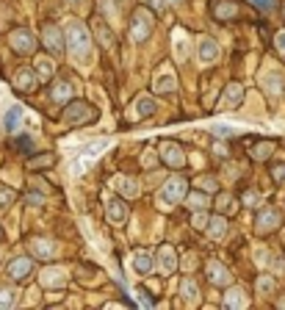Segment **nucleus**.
<instances>
[{
  "instance_id": "f257e3e1",
  "label": "nucleus",
  "mask_w": 285,
  "mask_h": 310,
  "mask_svg": "<svg viewBox=\"0 0 285 310\" xmlns=\"http://www.w3.org/2000/svg\"><path fill=\"white\" fill-rule=\"evenodd\" d=\"M66 44H70V56L78 64H92V36L80 22H66Z\"/></svg>"
},
{
  "instance_id": "f03ea898",
  "label": "nucleus",
  "mask_w": 285,
  "mask_h": 310,
  "mask_svg": "<svg viewBox=\"0 0 285 310\" xmlns=\"http://www.w3.org/2000/svg\"><path fill=\"white\" fill-rule=\"evenodd\" d=\"M150 34H152V17H150V12L138 8V12L133 14V20H130V39L136 44H142V42H147Z\"/></svg>"
},
{
  "instance_id": "7ed1b4c3",
  "label": "nucleus",
  "mask_w": 285,
  "mask_h": 310,
  "mask_svg": "<svg viewBox=\"0 0 285 310\" xmlns=\"http://www.w3.org/2000/svg\"><path fill=\"white\" fill-rule=\"evenodd\" d=\"M183 194H186V180L183 178H169L166 186L158 191V200L164 205H174V202H180Z\"/></svg>"
},
{
  "instance_id": "20e7f679",
  "label": "nucleus",
  "mask_w": 285,
  "mask_h": 310,
  "mask_svg": "<svg viewBox=\"0 0 285 310\" xmlns=\"http://www.w3.org/2000/svg\"><path fill=\"white\" fill-rule=\"evenodd\" d=\"M12 48L17 50V53H34V48H36V39H34V34H30L28 28H17L12 34Z\"/></svg>"
},
{
  "instance_id": "39448f33",
  "label": "nucleus",
  "mask_w": 285,
  "mask_h": 310,
  "mask_svg": "<svg viewBox=\"0 0 285 310\" xmlns=\"http://www.w3.org/2000/svg\"><path fill=\"white\" fill-rule=\"evenodd\" d=\"M196 56H200L202 64H214V61L219 58V44H216L214 39H208V36H202L200 44H196Z\"/></svg>"
},
{
  "instance_id": "423d86ee",
  "label": "nucleus",
  "mask_w": 285,
  "mask_h": 310,
  "mask_svg": "<svg viewBox=\"0 0 285 310\" xmlns=\"http://www.w3.org/2000/svg\"><path fill=\"white\" fill-rule=\"evenodd\" d=\"M30 272H34V260L30 258H14L8 263V277H14V280H25V277H30Z\"/></svg>"
},
{
  "instance_id": "0eeeda50",
  "label": "nucleus",
  "mask_w": 285,
  "mask_h": 310,
  "mask_svg": "<svg viewBox=\"0 0 285 310\" xmlns=\"http://www.w3.org/2000/svg\"><path fill=\"white\" fill-rule=\"evenodd\" d=\"M92 116H94V111H92L86 102H72L70 108H66V120L72 122V125H80V122H89Z\"/></svg>"
},
{
  "instance_id": "6e6552de",
  "label": "nucleus",
  "mask_w": 285,
  "mask_h": 310,
  "mask_svg": "<svg viewBox=\"0 0 285 310\" xmlns=\"http://www.w3.org/2000/svg\"><path fill=\"white\" fill-rule=\"evenodd\" d=\"M44 44L50 48V53L61 56V50H64V39H61V30L56 28V25H44Z\"/></svg>"
},
{
  "instance_id": "1a4fd4ad",
  "label": "nucleus",
  "mask_w": 285,
  "mask_h": 310,
  "mask_svg": "<svg viewBox=\"0 0 285 310\" xmlns=\"http://www.w3.org/2000/svg\"><path fill=\"white\" fill-rule=\"evenodd\" d=\"M152 114H155V102L150 100V97H142V100L133 102L130 120H147V116H152Z\"/></svg>"
},
{
  "instance_id": "9d476101",
  "label": "nucleus",
  "mask_w": 285,
  "mask_h": 310,
  "mask_svg": "<svg viewBox=\"0 0 285 310\" xmlns=\"http://www.w3.org/2000/svg\"><path fill=\"white\" fill-rule=\"evenodd\" d=\"M277 224H280V210L277 208H268V210H263V214L258 216V230H260V232L274 230Z\"/></svg>"
},
{
  "instance_id": "9b49d317",
  "label": "nucleus",
  "mask_w": 285,
  "mask_h": 310,
  "mask_svg": "<svg viewBox=\"0 0 285 310\" xmlns=\"http://www.w3.org/2000/svg\"><path fill=\"white\" fill-rule=\"evenodd\" d=\"M106 214H108V219H111L114 224H119V222H125L128 210H125V205H122V200H119V197H111V200H108V205H106Z\"/></svg>"
},
{
  "instance_id": "f8f14e48",
  "label": "nucleus",
  "mask_w": 285,
  "mask_h": 310,
  "mask_svg": "<svg viewBox=\"0 0 285 310\" xmlns=\"http://www.w3.org/2000/svg\"><path fill=\"white\" fill-rule=\"evenodd\" d=\"M160 155H164V161L169 164V166H180V164L186 161L183 158V150L180 147H174V144H160Z\"/></svg>"
},
{
  "instance_id": "ddd939ff",
  "label": "nucleus",
  "mask_w": 285,
  "mask_h": 310,
  "mask_svg": "<svg viewBox=\"0 0 285 310\" xmlns=\"http://www.w3.org/2000/svg\"><path fill=\"white\" fill-rule=\"evenodd\" d=\"M208 277L216 282V286H227V282H230V272H224L222 263H216V260L208 263Z\"/></svg>"
},
{
  "instance_id": "4468645a",
  "label": "nucleus",
  "mask_w": 285,
  "mask_h": 310,
  "mask_svg": "<svg viewBox=\"0 0 285 310\" xmlns=\"http://www.w3.org/2000/svg\"><path fill=\"white\" fill-rule=\"evenodd\" d=\"M232 14H236V3H232V0H216L214 3V17L216 20L232 17Z\"/></svg>"
},
{
  "instance_id": "2eb2a0df",
  "label": "nucleus",
  "mask_w": 285,
  "mask_h": 310,
  "mask_svg": "<svg viewBox=\"0 0 285 310\" xmlns=\"http://www.w3.org/2000/svg\"><path fill=\"white\" fill-rule=\"evenodd\" d=\"M133 268H136L142 277H147L150 272H152V258L144 255V252H138V255H133Z\"/></svg>"
},
{
  "instance_id": "dca6fc26",
  "label": "nucleus",
  "mask_w": 285,
  "mask_h": 310,
  "mask_svg": "<svg viewBox=\"0 0 285 310\" xmlns=\"http://www.w3.org/2000/svg\"><path fill=\"white\" fill-rule=\"evenodd\" d=\"M50 97H53L56 102H66L72 97V86L66 84V80H58V84L53 86V94H50Z\"/></svg>"
},
{
  "instance_id": "f3484780",
  "label": "nucleus",
  "mask_w": 285,
  "mask_h": 310,
  "mask_svg": "<svg viewBox=\"0 0 285 310\" xmlns=\"http://www.w3.org/2000/svg\"><path fill=\"white\" fill-rule=\"evenodd\" d=\"M20 122H22V108L12 106V108H8V114H6V122H3V125H6V130H17Z\"/></svg>"
},
{
  "instance_id": "a211bd4d",
  "label": "nucleus",
  "mask_w": 285,
  "mask_h": 310,
  "mask_svg": "<svg viewBox=\"0 0 285 310\" xmlns=\"http://www.w3.org/2000/svg\"><path fill=\"white\" fill-rule=\"evenodd\" d=\"M155 92H160V94H169V92H174V78L169 75H160V78H155Z\"/></svg>"
},
{
  "instance_id": "6ab92c4d",
  "label": "nucleus",
  "mask_w": 285,
  "mask_h": 310,
  "mask_svg": "<svg viewBox=\"0 0 285 310\" xmlns=\"http://www.w3.org/2000/svg\"><path fill=\"white\" fill-rule=\"evenodd\" d=\"M227 230V222L222 219V216H216V219H208V232L214 236V238H222Z\"/></svg>"
},
{
  "instance_id": "aec40b11",
  "label": "nucleus",
  "mask_w": 285,
  "mask_h": 310,
  "mask_svg": "<svg viewBox=\"0 0 285 310\" xmlns=\"http://www.w3.org/2000/svg\"><path fill=\"white\" fill-rule=\"evenodd\" d=\"M160 263H164V272H174V266H178V260H174V252H172V246H164V250H160Z\"/></svg>"
},
{
  "instance_id": "412c9836",
  "label": "nucleus",
  "mask_w": 285,
  "mask_h": 310,
  "mask_svg": "<svg viewBox=\"0 0 285 310\" xmlns=\"http://www.w3.org/2000/svg\"><path fill=\"white\" fill-rule=\"evenodd\" d=\"M53 61H48V58H39L36 61V75L42 78V80H48V78H53Z\"/></svg>"
},
{
  "instance_id": "4be33fe9",
  "label": "nucleus",
  "mask_w": 285,
  "mask_h": 310,
  "mask_svg": "<svg viewBox=\"0 0 285 310\" xmlns=\"http://www.w3.org/2000/svg\"><path fill=\"white\" fill-rule=\"evenodd\" d=\"M241 97H244V89L238 84L227 86V106H238V102H241Z\"/></svg>"
},
{
  "instance_id": "5701e85b",
  "label": "nucleus",
  "mask_w": 285,
  "mask_h": 310,
  "mask_svg": "<svg viewBox=\"0 0 285 310\" xmlns=\"http://www.w3.org/2000/svg\"><path fill=\"white\" fill-rule=\"evenodd\" d=\"M183 296L188 299V302H196V282L194 280H183Z\"/></svg>"
},
{
  "instance_id": "b1692460",
  "label": "nucleus",
  "mask_w": 285,
  "mask_h": 310,
  "mask_svg": "<svg viewBox=\"0 0 285 310\" xmlns=\"http://www.w3.org/2000/svg\"><path fill=\"white\" fill-rule=\"evenodd\" d=\"M34 246H36V255H56V246L50 244V241H34Z\"/></svg>"
},
{
  "instance_id": "393cba45",
  "label": "nucleus",
  "mask_w": 285,
  "mask_h": 310,
  "mask_svg": "<svg viewBox=\"0 0 285 310\" xmlns=\"http://www.w3.org/2000/svg\"><path fill=\"white\" fill-rule=\"evenodd\" d=\"M205 205H208V197H205V194H191L188 197V208L200 210V208H205Z\"/></svg>"
},
{
  "instance_id": "a878e982",
  "label": "nucleus",
  "mask_w": 285,
  "mask_h": 310,
  "mask_svg": "<svg viewBox=\"0 0 285 310\" xmlns=\"http://www.w3.org/2000/svg\"><path fill=\"white\" fill-rule=\"evenodd\" d=\"M224 304H227V308H241V304H246V302L241 299V294H238V288H232V291H230V296L224 299Z\"/></svg>"
},
{
  "instance_id": "bb28decb",
  "label": "nucleus",
  "mask_w": 285,
  "mask_h": 310,
  "mask_svg": "<svg viewBox=\"0 0 285 310\" xmlns=\"http://www.w3.org/2000/svg\"><path fill=\"white\" fill-rule=\"evenodd\" d=\"M14 304V291L12 288H0V308H12Z\"/></svg>"
},
{
  "instance_id": "cd10ccee",
  "label": "nucleus",
  "mask_w": 285,
  "mask_h": 310,
  "mask_svg": "<svg viewBox=\"0 0 285 310\" xmlns=\"http://www.w3.org/2000/svg\"><path fill=\"white\" fill-rule=\"evenodd\" d=\"M255 8H260V12H274L277 8V0H250Z\"/></svg>"
},
{
  "instance_id": "c85d7f7f",
  "label": "nucleus",
  "mask_w": 285,
  "mask_h": 310,
  "mask_svg": "<svg viewBox=\"0 0 285 310\" xmlns=\"http://www.w3.org/2000/svg\"><path fill=\"white\" fill-rule=\"evenodd\" d=\"M14 200V191L12 188H0V210H6Z\"/></svg>"
},
{
  "instance_id": "c756f323",
  "label": "nucleus",
  "mask_w": 285,
  "mask_h": 310,
  "mask_svg": "<svg viewBox=\"0 0 285 310\" xmlns=\"http://www.w3.org/2000/svg\"><path fill=\"white\" fill-rule=\"evenodd\" d=\"M174 44H178V48H174V50H178V56H180V58H186V34L174 36Z\"/></svg>"
},
{
  "instance_id": "7c9ffc66",
  "label": "nucleus",
  "mask_w": 285,
  "mask_h": 310,
  "mask_svg": "<svg viewBox=\"0 0 285 310\" xmlns=\"http://www.w3.org/2000/svg\"><path fill=\"white\" fill-rule=\"evenodd\" d=\"M17 86H22V89H30V86H34V75H30V72H22V75L17 78Z\"/></svg>"
},
{
  "instance_id": "2f4dec72",
  "label": "nucleus",
  "mask_w": 285,
  "mask_h": 310,
  "mask_svg": "<svg viewBox=\"0 0 285 310\" xmlns=\"http://www.w3.org/2000/svg\"><path fill=\"white\" fill-rule=\"evenodd\" d=\"M119 186H122V191H125V194H136V186L130 183V178H122V180H119Z\"/></svg>"
},
{
  "instance_id": "473e14b6",
  "label": "nucleus",
  "mask_w": 285,
  "mask_h": 310,
  "mask_svg": "<svg viewBox=\"0 0 285 310\" xmlns=\"http://www.w3.org/2000/svg\"><path fill=\"white\" fill-rule=\"evenodd\" d=\"M30 147H34V138H30V136L17 138V150H30Z\"/></svg>"
},
{
  "instance_id": "72a5a7b5",
  "label": "nucleus",
  "mask_w": 285,
  "mask_h": 310,
  "mask_svg": "<svg viewBox=\"0 0 285 310\" xmlns=\"http://www.w3.org/2000/svg\"><path fill=\"white\" fill-rule=\"evenodd\" d=\"M230 202H232V197H230V194H222V197H219V202H216V205H219V208L224 210V208H230Z\"/></svg>"
},
{
  "instance_id": "f704fd0d",
  "label": "nucleus",
  "mask_w": 285,
  "mask_h": 310,
  "mask_svg": "<svg viewBox=\"0 0 285 310\" xmlns=\"http://www.w3.org/2000/svg\"><path fill=\"white\" fill-rule=\"evenodd\" d=\"M194 224H196V227H208V216H205V214H196V216H194Z\"/></svg>"
},
{
  "instance_id": "c9c22d12",
  "label": "nucleus",
  "mask_w": 285,
  "mask_h": 310,
  "mask_svg": "<svg viewBox=\"0 0 285 310\" xmlns=\"http://www.w3.org/2000/svg\"><path fill=\"white\" fill-rule=\"evenodd\" d=\"M274 44H277L280 50H285V30H280V34H277V39H274Z\"/></svg>"
},
{
  "instance_id": "e433bc0d",
  "label": "nucleus",
  "mask_w": 285,
  "mask_h": 310,
  "mask_svg": "<svg viewBox=\"0 0 285 310\" xmlns=\"http://www.w3.org/2000/svg\"><path fill=\"white\" fill-rule=\"evenodd\" d=\"M274 178H277V183H285V166H277V169H274Z\"/></svg>"
},
{
  "instance_id": "4c0bfd02",
  "label": "nucleus",
  "mask_w": 285,
  "mask_h": 310,
  "mask_svg": "<svg viewBox=\"0 0 285 310\" xmlns=\"http://www.w3.org/2000/svg\"><path fill=\"white\" fill-rule=\"evenodd\" d=\"M244 200H246V205H258V194H255V191H250Z\"/></svg>"
},
{
  "instance_id": "58836bf2",
  "label": "nucleus",
  "mask_w": 285,
  "mask_h": 310,
  "mask_svg": "<svg viewBox=\"0 0 285 310\" xmlns=\"http://www.w3.org/2000/svg\"><path fill=\"white\" fill-rule=\"evenodd\" d=\"M272 286H274V282H272V280H266V277L260 280V288H263V291H272Z\"/></svg>"
},
{
  "instance_id": "ea45409f",
  "label": "nucleus",
  "mask_w": 285,
  "mask_h": 310,
  "mask_svg": "<svg viewBox=\"0 0 285 310\" xmlns=\"http://www.w3.org/2000/svg\"><path fill=\"white\" fill-rule=\"evenodd\" d=\"M70 3H84V0H70Z\"/></svg>"
}]
</instances>
